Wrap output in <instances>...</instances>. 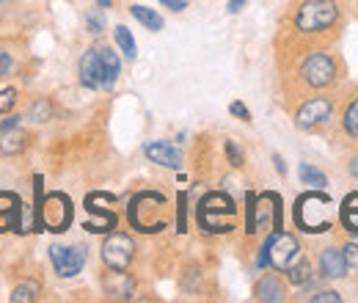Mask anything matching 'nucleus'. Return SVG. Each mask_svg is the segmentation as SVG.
Masks as SVG:
<instances>
[{"label":"nucleus","mask_w":358,"mask_h":303,"mask_svg":"<svg viewBox=\"0 0 358 303\" xmlns=\"http://www.w3.org/2000/svg\"><path fill=\"white\" fill-rule=\"evenodd\" d=\"M234 202L226 193H210L199 204V223L204 232H229L234 229Z\"/></svg>","instance_id":"obj_1"},{"label":"nucleus","mask_w":358,"mask_h":303,"mask_svg":"<svg viewBox=\"0 0 358 303\" xmlns=\"http://www.w3.org/2000/svg\"><path fill=\"white\" fill-rule=\"evenodd\" d=\"M331 199L322 193H306L298 199L295 204V220L303 232H325L331 229V218H328Z\"/></svg>","instance_id":"obj_2"},{"label":"nucleus","mask_w":358,"mask_h":303,"mask_svg":"<svg viewBox=\"0 0 358 303\" xmlns=\"http://www.w3.org/2000/svg\"><path fill=\"white\" fill-rule=\"evenodd\" d=\"M336 3L334 0H306L298 11V28L306 31V34H314V31H322L328 25L336 22Z\"/></svg>","instance_id":"obj_3"},{"label":"nucleus","mask_w":358,"mask_h":303,"mask_svg":"<svg viewBox=\"0 0 358 303\" xmlns=\"http://www.w3.org/2000/svg\"><path fill=\"white\" fill-rule=\"evenodd\" d=\"M39 223L47 232H66L72 223V202L64 193H50L39 204Z\"/></svg>","instance_id":"obj_4"},{"label":"nucleus","mask_w":358,"mask_h":303,"mask_svg":"<svg viewBox=\"0 0 358 303\" xmlns=\"http://www.w3.org/2000/svg\"><path fill=\"white\" fill-rule=\"evenodd\" d=\"M50 260H52V267H55L58 276L72 279L86 265V248L83 246H52L50 248Z\"/></svg>","instance_id":"obj_5"},{"label":"nucleus","mask_w":358,"mask_h":303,"mask_svg":"<svg viewBox=\"0 0 358 303\" xmlns=\"http://www.w3.org/2000/svg\"><path fill=\"white\" fill-rule=\"evenodd\" d=\"M265 248H268L270 265L278 267V270H287L292 262L301 257V246H298V240L292 234H273L265 243Z\"/></svg>","instance_id":"obj_6"},{"label":"nucleus","mask_w":358,"mask_h":303,"mask_svg":"<svg viewBox=\"0 0 358 303\" xmlns=\"http://www.w3.org/2000/svg\"><path fill=\"white\" fill-rule=\"evenodd\" d=\"M133 254L135 246L127 234H110L105 240V246H102V260L113 270H127L130 262H133Z\"/></svg>","instance_id":"obj_7"},{"label":"nucleus","mask_w":358,"mask_h":303,"mask_svg":"<svg viewBox=\"0 0 358 303\" xmlns=\"http://www.w3.org/2000/svg\"><path fill=\"white\" fill-rule=\"evenodd\" d=\"M254 213H257V220H254V232L257 229H270V226H281V199L275 193H262L257 202H254Z\"/></svg>","instance_id":"obj_8"},{"label":"nucleus","mask_w":358,"mask_h":303,"mask_svg":"<svg viewBox=\"0 0 358 303\" xmlns=\"http://www.w3.org/2000/svg\"><path fill=\"white\" fill-rule=\"evenodd\" d=\"M334 75H336V66H334V61H331L328 55H322V52L312 55V58L303 64V80L314 88L328 86V83L334 80Z\"/></svg>","instance_id":"obj_9"},{"label":"nucleus","mask_w":358,"mask_h":303,"mask_svg":"<svg viewBox=\"0 0 358 303\" xmlns=\"http://www.w3.org/2000/svg\"><path fill=\"white\" fill-rule=\"evenodd\" d=\"M331 111H334V105H331L328 99H312V102H306V105L298 111L295 125H298L301 130H312V127L322 125V122L331 116Z\"/></svg>","instance_id":"obj_10"},{"label":"nucleus","mask_w":358,"mask_h":303,"mask_svg":"<svg viewBox=\"0 0 358 303\" xmlns=\"http://www.w3.org/2000/svg\"><path fill=\"white\" fill-rule=\"evenodd\" d=\"M143 155H146L152 163L169 166V169H179V163H182V152H179L177 146L166 143V141H152V143H146V146H143Z\"/></svg>","instance_id":"obj_11"},{"label":"nucleus","mask_w":358,"mask_h":303,"mask_svg":"<svg viewBox=\"0 0 358 303\" xmlns=\"http://www.w3.org/2000/svg\"><path fill=\"white\" fill-rule=\"evenodd\" d=\"M80 83L86 88L102 86V69H99V55H96V50H89V52L80 58Z\"/></svg>","instance_id":"obj_12"},{"label":"nucleus","mask_w":358,"mask_h":303,"mask_svg":"<svg viewBox=\"0 0 358 303\" xmlns=\"http://www.w3.org/2000/svg\"><path fill=\"white\" fill-rule=\"evenodd\" d=\"M25 146H28V135L22 130H17L14 125L0 130V155H6V157L8 155H20Z\"/></svg>","instance_id":"obj_13"},{"label":"nucleus","mask_w":358,"mask_h":303,"mask_svg":"<svg viewBox=\"0 0 358 303\" xmlns=\"http://www.w3.org/2000/svg\"><path fill=\"white\" fill-rule=\"evenodd\" d=\"M86 210L94 216L91 220H86V229H89V232H108V229H113V226H116V216H113L110 210L96 207V202H94V199H86Z\"/></svg>","instance_id":"obj_14"},{"label":"nucleus","mask_w":358,"mask_h":303,"mask_svg":"<svg viewBox=\"0 0 358 303\" xmlns=\"http://www.w3.org/2000/svg\"><path fill=\"white\" fill-rule=\"evenodd\" d=\"M96 55H99V69H102V86H113L116 78H119V69H122L119 55L113 50H108V47L96 50Z\"/></svg>","instance_id":"obj_15"},{"label":"nucleus","mask_w":358,"mask_h":303,"mask_svg":"<svg viewBox=\"0 0 358 303\" xmlns=\"http://www.w3.org/2000/svg\"><path fill=\"white\" fill-rule=\"evenodd\" d=\"M320 265H322V273L331 276V279H342L345 276V267H348L345 254L336 251V248H325L322 257H320Z\"/></svg>","instance_id":"obj_16"},{"label":"nucleus","mask_w":358,"mask_h":303,"mask_svg":"<svg viewBox=\"0 0 358 303\" xmlns=\"http://www.w3.org/2000/svg\"><path fill=\"white\" fill-rule=\"evenodd\" d=\"M342 223L348 232H356L358 234V193H350L342 204Z\"/></svg>","instance_id":"obj_17"},{"label":"nucleus","mask_w":358,"mask_h":303,"mask_svg":"<svg viewBox=\"0 0 358 303\" xmlns=\"http://www.w3.org/2000/svg\"><path fill=\"white\" fill-rule=\"evenodd\" d=\"M257 298L259 301H284V290L275 279H262L257 284Z\"/></svg>","instance_id":"obj_18"},{"label":"nucleus","mask_w":358,"mask_h":303,"mask_svg":"<svg viewBox=\"0 0 358 303\" xmlns=\"http://www.w3.org/2000/svg\"><path fill=\"white\" fill-rule=\"evenodd\" d=\"M133 17L138 22H143L149 31H160L163 28V17L157 11H152V8H146V6H133Z\"/></svg>","instance_id":"obj_19"},{"label":"nucleus","mask_w":358,"mask_h":303,"mask_svg":"<svg viewBox=\"0 0 358 303\" xmlns=\"http://www.w3.org/2000/svg\"><path fill=\"white\" fill-rule=\"evenodd\" d=\"M287 279L292 281V284H306L309 281V262H292L289 267H287Z\"/></svg>","instance_id":"obj_20"},{"label":"nucleus","mask_w":358,"mask_h":303,"mask_svg":"<svg viewBox=\"0 0 358 303\" xmlns=\"http://www.w3.org/2000/svg\"><path fill=\"white\" fill-rule=\"evenodd\" d=\"M116 42H119L122 52H124L127 58H135V39H133V34H130L124 25H119V28H116Z\"/></svg>","instance_id":"obj_21"},{"label":"nucleus","mask_w":358,"mask_h":303,"mask_svg":"<svg viewBox=\"0 0 358 303\" xmlns=\"http://www.w3.org/2000/svg\"><path fill=\"white\" fill-rule=\"evenodd\" d=\"M105 287H108V293L116 295V298H130V293H133V284H130L127 279H124V284H119V281H116V273L105 281Z\"/></svg>","instance_id":"obj_22"},{"label":"nucleus","mask_w":358,"mask_h":303,"mask_svg":"<svg viewBox=\"0 0 358 303\" xmlns=\"http://www.w3.org/2000/svg\"><path fill=\"white\" fill-rule=\"evenodd\" d=\"M301 179L306 182V185H312V188H322L325 185V174L317 171V169H312V166H301Z\"/></svg>","instance_id":"obj_23"},{"label":"nucleus","mask_w":358,"mask_h":303,"mask_svg":"<svg viewBox=\"0 0 358 303\" xmlns=\"http://www.w3.org/2000/svg\"><path fill=\"white\" fill-rule=\"evenodd\" d=\"M36 298V287L34 284H22V287H17L14 293H11V301L14 303H28Z\"/></svg>","instance_id":"obj_24"},{"label":"nucleus","mask_w":358,"mask_h":303,"mask_svg":"<svg viewBox=\"0 0 358 303\" xmlns=\"http://www.w3.org/2000/svg\"><path fill=\"white\" fill-rule=\"evenodd\" d=\"M345 130L358 138V99L348 108V113H345Z\"/></svg>","instance_id":"obj_25"},{"label":"nucleus","mask_w":358,"mask_h":303,"mask_svg":"<svg viewBox=\"0 0 358 303\" xmlns=\"http://www.w3.org/2000/svg\"><path fill=\"white\" fill-rule=\"evenodd\" d=\"M14 102H17V91L14 88H0V116L8 113L14 108Z\"/></svg>","instance_id":"obj_26"},{"label":"nucleus","mask_w":358,"mask_h":303,"mask_svg":"<svg viewBox=\"0 0 358 303\" xmlns=\"http://www.w3.org/2000/svg\"><path fill=\"white\" fill-rule=\"evenodd\" d=\"M50 113H52V111H50V105H47V102H36V105L31 108V116H34L36 122H47V119H50Z\"/></svg>","instance_id":"obj_27"},{"label":"nucleus","mask_w":358,"mask_h":303,"mask_svg":"<svg viewBox=\"0 0 358 303\" xmlns=\"http://www.w3.org/2000/svg\"><path fill=\"white\" fill-rule=\"evenodd\" d=\"M345 262L350 265V270L358 273V246H348V248H345Z\"/></svg>","instance_id":"obj_28"},{"label":"nucleus","mask_w":358,"mask_h":303,"mask_svg":"<svg viewBox=\"0 0 358 303\" xmlns=\"http://www.w3.org/2000/svg\"><path fill=\"white\" fill-rule=\"evenodd\" d=\"M229 111H231L234 116H240L243 122H251V113H248V108H245L243 102H231V105H229Z\"/></svg>","instance_id":"obj_29"},{"label":"nucleus","mask_w":358,"mask_h":303,"mask_svg":"<svg viewBox=\"0 0 358 303\" xmlns=\"http://www.w3.org/2000/svg\"><path fill=\"white\" fill-rule=\"evenodd\" d=\"M226 155H229V160H231V166H243V155H240V149H237V146H234L231 141L226 143Z\"/></svg>","instance_id":"obj_30"},{"label":"nucleus","mask_w":358,"mask_h":303,"mask_svg":"<svg viewBox=\"0 0 358 303\" xmlns=\"http://www.w3.org/2000/svg\"><path fill=\"white\" fill-rule=\"evenodd\" d=\"M312 301L314 303H325V301L339 303V295H336V293H317V295H312Z\"/></svg>","instance_id":"obj_31"},{"label":"nucleus","mask_w":358,"mask_h":303,"mask_svg":"<svg viewBox=\"0 0 358 303\" xmlns=\"http://www.w3.org/2000/svg\"><path fill=\"white\" fill-rule=\"evenodd\" d=\"M11 69V55L6 50H0V75H6Z\"/></svg>","instance_id":"obj_32"},{"label":"nucleus","mask_w":358,"mask_h":303,"mask_svg":"<svg viewBox=\"0 0 358 303\" xmlns=\"http://www.w3.org/2000/svg\"><path fill=\"white\" fill-rule=\"evenodd\" d=\"M163 6H169V8H174V11H182L185 8V0H160Z\"/></svg>","instance_id":"obj_33"},{"label":"nucleus","mask_w":358,"mask_h":303,"mask_svg":"<svg viewBox=\"0 0 358 303\" xmlns=\"http://www.w3.org/2000/svg\"><path fill=\"white\" fill-rule=\"evenodd\" d=\"M243 6H245V0H229V11H231V14H237Z\"/></svg>","instance_id":"obj_34"},{"label":"nucleus","mask_w":358,"mask_h":303,"mask_svg":"<svg viewBox=\"0 0 358 303\" xmlns=\"http://www.w3.org/2000/svg\"><path fill=\"white\" fill-rule=\"evenodd\" d=\"M273 160H275V169H278V171H281V174L287 171V166H284V163H281V157H273Z\"/></svg>","instance_id":"obj_35"},{"label":"nucleus","mask_w":358,"mask_h":303,"mask_svg":"<svg viewBox=\"0 0 358 303\" xmlns=\"http://www.w3.org/2000/svg\"><path fill=\"white\" fill-rule=\"evenodd\" d=\"M350 174H353V176H358V157L350 163Z\"/></svg>","instance_id":"obj_36"},{"label":"nucleus","mask_w":358,"mask_h":303,"mask_svg":"<svg viewBox=\"0 0 358 303\" xmlns=\"http://www.w3.org/2000/svg\"><path fill=\"white\" fill-rule=\"evenodd\" d=\"M96 3H99L102 8H110V3H113V0H96Z\"/></svg>","instance_id":"obj_37"}]
</instances>
